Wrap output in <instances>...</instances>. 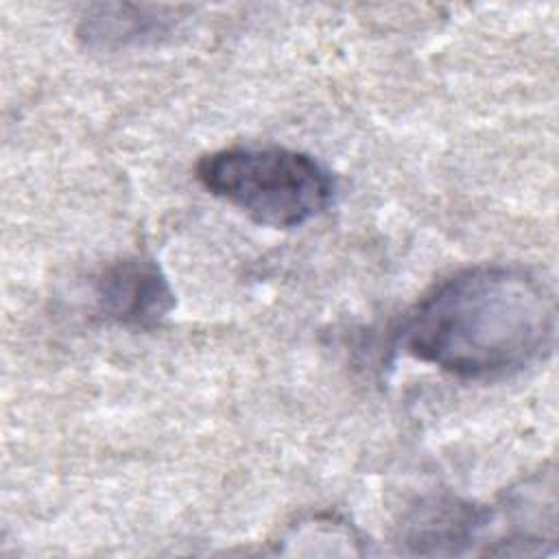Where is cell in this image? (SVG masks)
<instances>
[{"label": "cell", "mask_w": 559, "mask_h": 559, "mask_svg": "<svg viewBox=\"0 0 559 559\" xmlns=\"http://www.w3.org/2000/svg\"><path fill=\"white\" fill-rule=\"evenodd\" d=\"M179 9L155 4H94L79 22V37L96 50L157 44L177 28Z\"/></svg>", "instance_id": "5b68a950"}, {"label": "cell", "mask_w": 559, "mask_h": 559, "mask_svg": "<svg viewBox=\"0 0 559 559\" xmlns=\"http://www.w3.org/2000/svg\"><path fill=\"white\" fill-rule=\"evenodd\" d=\"M94 312L116 325L151 330L175 308V290L148 255H127L107 264L92 282Z\"/></svg>", "instance_id": "3957f363"}, {"label": "cell", "mask_w": 559, "mask_h": 559, "mask_svg": "<svg viewBox=\"0 0 559 559\" xmlns=\"http://www.w3.org/2000/svg\"><path fill=\"white\" fill-rule=\"evenodd\" d=\"M491 524V509L443 493L413 507L402 522V544L411 555H465Z\"/></svg>", "instance_id": "277c9868"}, {"label": "cell", "mask_w": 559, "mask_h": 559, "mask_svg": "<svg viewBox=\"0 0 559 559\" xmlns=\"http://www.w3.org/2000/svg\"><path fill=\"white\" fill-rule=\"evenodd\" d=\"M197 179L251 221L290 229L319 216L334 197V179L312 155L284 146H231L199 159Z\"/></svg>", "instance_id": "7a4b0ae2"}, {"label": "cell", "mask_w": 559, "mask_h": 559, "mask_svg": "<svg viewBox=\"0 0 559 559\" xmlns=\"http://www.w3.org/2000/svg\"><path fill=\"white\" fill-rule=\"evenodd\" d=\"M555 330L546 282L522 266L480 264L432 286L402 319L397 343L452 376L491 380L550 354Z\"/></svg>", "instance_id": "6da1fadb"}]
</instances>
